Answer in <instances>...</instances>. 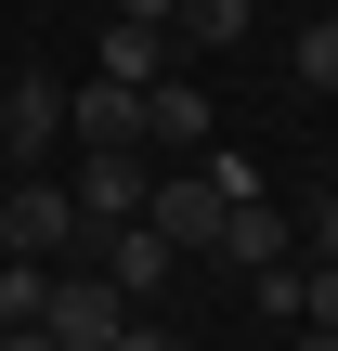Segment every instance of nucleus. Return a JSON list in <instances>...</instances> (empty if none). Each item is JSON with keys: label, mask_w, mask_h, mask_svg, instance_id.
<instances>
[{"label": "nucleus", "mask_w": 338, "mask_h": 351, "mask_svg": "<svg viewBox=\"0 0 338 351\" xmlns=\"http://www.w3.org/2000/svg\"><path fill=\"white\" fill-rule=\"evenodd\" d=\"M234 195H261V169L248 156H208V169H169L156 195H143V221L195 261V247H221V221H234Z\"/></svg>", "instance_id": "nucleus-1"}, {"label": "nucleus", "mask_w": 338, "mask_h": 351, "mask_svg": "<svg viewBox=\"0 0 338 351\" xmlns=\"http://www.w3.org/2000/svg\"><path fill=\"white\" fill-rule=\"evenodd\" d=\"M0 247H13V261H78V247H91V221H78V182L26 169V182L0 195Z\"/></svg>", "instance_id": "nucleus-2"}, {"label": "nucleus", "mask_w": 338, "mask_h": 351, "mask_svg": "<svg viewBox=\"0 0 338 351\" xmlns=\"http://www.w3.org/2000/svg\"><path fill=\"white\" fill-rule=\"evenodd\" d=\"M39 326H52L65 351H117V326H130V287H117L104 261H65V274H52V300H39Z\"/></svg>", "instance_id": "nucleus-3"}, {"label": "nucleus", "mask_w": 338, "mask_h": 351, "mask_svg": "<svg viewBox=\"0 0 338 351\" xmlns=\"http://www.w3.org/2000/svg\"><path fill=\"white\" fill-rule=\"evenodd\" d=\"M143 195H156V169H143V143H91V156H78V221H91V234H117V221H143Z\"/></svg>", "instance_id": "nucleus-4"}, {"label": "nucleus", "mask_w": 338, "mask_h": 351, "mask_svg": "<svg viewBox=\"0 0 338 351\" xmlns=\"http://www.w3.org/2000/svg\"><path fill=\"white\" fill-rule=\"evenodd\" d=\"M0 143H13V156H52V143H65V78H52V65L0 78Z\"/></svg>", "instance_id": "nucleus-5"}, {"label": "nucleus", "mask_w": 338, "mask_h": 351, "mask_svg": "<svg viewBox=\"0 0 338 351\" xmlns=\"http://www.w3.org/2000/svg\"><path fill=\"white\" fill-rule=\"evenodd\" d=\"M65 130H78V143H143V91H130V78H78V91H65Z\"/></svg>", "instance_id": "nucleus-6"}, {"label": "nucleus", "mask_w": 338, "mask_h": 351, "mask_svg": "<svg viewBox=\"0 0 338 351\" xmlns=\"http://www.w3.org/2000/svg\"><path fill=\"white\" fill-rule=\"evenodd\" d=\"M91 247H104V274H117V287H130V313H143V300H156V287H169V261H182V247H169V234H156V221H117V234H91Z\"/></svg>", "instance_id": "nucleus-7"}, {"label": "nucleus", "mask_w": 338, "mask_h": 351, "mask_svg": "<svg viewBox=\"0 0 338 351\" xmlns=\"http://www.w3.org/2000/svg\"><path fill=\"white\" fill-rule=\"evenodd\" d=\"M91 78H130V91H143V78H169V26H143V13H117V26L91 39Z\"/></svg>", "instance_id": "nucleus-8"}, {"label": "nucleus", "mask_w": 338, "mask_h": 351, "mask_svg": "<svg viewBox=\"0 0 338 351\" xmlns=\"http://www.w3.org/2000/svg\"><path fill=\"white\" fill-rule=\"evenodd\" d=\"M143 143H208V91L169 65V78H143Z\"/></svg>", "instance_id": "nucleus-9"}, {"label": "nucleus", "mask_w": 338, "mask_h": 351, "mask_svg": "<svg viewBox=\"0 0 338 351\" xmlns=\"http://www.w3.org/2000/svg\"><path fill=\"white\" fill-rule=\"evenodd\" d=\"M208 261H234V274H261V261H287V208H261V195H234V221H221V247Z\"/></svg>", "instance_id": "nucleus-10"}, {"label": "nucleus", "mask_w": 338, "mask_h": 351, "mask_svg": "<svg viewBox=\"0 0 338 351\" xmlns=\"http://www.w3.org/2000/svg\"><path fill=\"white\" fill-rule=\"evenodd\" d=\"M39 300H52V261H13L0 274V326H39Z\"/></svg>", "instance_id": "nucleus-11"}, {"label": "nucleus", "mask_w": 338, "mask_h": 351, "mask_svg": "<svg viewBox=\"0 0 338 351\" xmlns=\"http://www.w3.org/2000/svg\"><path fill=\"white\" fill-rule=\"evenodd\" d=\"M248 300H261V326H300V261H261Z\"/></svg>", "instance_id": "nucleus-12"}, {"label": "nucleus", "mask_w": 338, "mask_h": 351, "mask_svg": "<svg viewBox=\"0 0 338 351\" xmlns=\"http://www.w3.org/2000/svg\"><path fill=\"white\" fill-rule=\"evenodd\" d=\"M300 91H326V104H338V13H326V26H300Z\"/></svg>", "instance_id": "nucleus-13"}, {"label": "nucleus", "mask_w": 338, "mask_h": 351, "mask_svg": "<svg viewBox=\"0 0 338 351\" xmlns=\"http://www.w3.org/2000/svg\"><path fill=\"white\" fill-rule=\"evenodd\" d=\"M169 26H182V39H248V0H182Z\"/></svg>", "instance_id": "nucleus-14"}, {"label": "nucleus", "mask_w": 338, "mask_h": 351, "mask_svg": "<svg viewBox=\"0 0 338 351\" xmlns=\"http://www.w3.org/2000/svg\"><path fill=\"white\" fill-rule=\"evenodd\" d=\"M300 326H338V261H300Z\"/></svg>", "instance_id": "nucleus-15"}, {"label": "nucleus", "mask_w": 338, "mask_h": 351, "mask_svg": "<svg viewBox=\"0 0 338 351\" xmlns=\"http://www.w3.org/2000/svg\"><path fill=\"white\" fill-rule=\"evenodd\" d=\"M313 261H338V182L313 195Z\"/></svg>", "instance_id": "nucleus-16"}, {"label": "nucleus", "mask_w": 338, "mask_h": 351, "mask_svg": "<svg viewBox=\"0 0 338 351\" xmlns=\"http://www.w3.org/2000/svg\"><path fill=\"white\" fill-rule=\"evenodd\" d=\"M0 351H65V339H52V326H0Z\"/></svg>", "instance_id": "nucleus-17"}, {"label": "nucleus", "mask_w": 338, "mask_h": 351, "mask_svg": "<svg viewBox=\"0 0 338 351\" xmlns=\"http://www.w3.org/2000/svg\"><path fill=\"white\" fill-rule=\"evenodd\" d=\"M117 351H169V339H156V326H143V313H130V326H117Z\"/></svg>", "instance_id": "nucleus-18"}, {"label": "nucleus", "mask_w": 338, "mask_h": 351, "mask_svg": "<svg viewBox=\"0 0 338 351\" xmlns=\"http://www.w3.org/2000/svg\"><path fill=\"white\" fill-rule=\"evenodd\" d=\"M117 13H143V26H169V13H182V0H117Z\"/></svg>", "instance_id": "nucleus-19"}, {"label": "nucleus", "mask_w": 338, "mask_h": 351, "mask_svg": "<svg viewBox=\"0 0 338 351\" xmlns=\"http://www.w3.org/2000/svg\"><path fill=\"white\" fill-rule=\"evenodd\" d=\"M300 351H338V326H300Z\"/></svg>", "instance_id": "nucleus-20"}]
</instances>
